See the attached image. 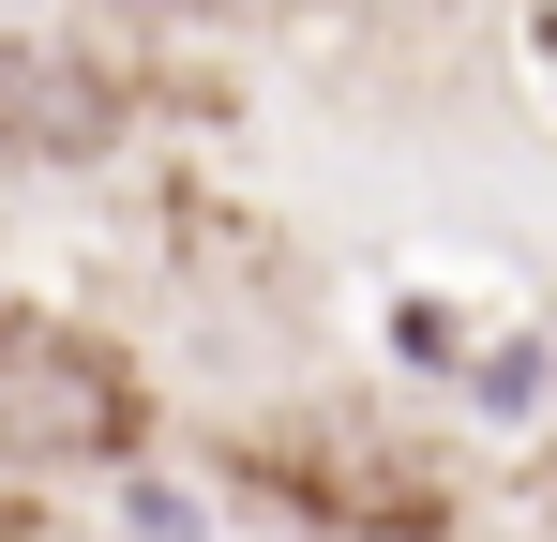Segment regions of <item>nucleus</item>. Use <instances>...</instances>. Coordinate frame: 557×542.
Instances as JSON below:
<instances>
[{
	"label": "nucleus",
	"mask_w": 557,
	"mask_h": 542,
	"mask_svg": "<svg viewBox=\"0 0 557 542\" xmlns=\"http://www.w3.org/2000/svg\"><path fill=\"white\" fill-rule=\"evenodd\" d=\"M226 467H242L257 497H286L301 528H332V542H453V482H437V452H407L392 422H362V407L242 422Z\"/></svg>",
	"instance_id": "f257e3e1"
},
{
	"label": "nucleus",
	"mask_w": 557,
	"mask_h": 542,
	"mask_svg": "<svg viewBox=\"0 0 557 542\" xmlns=\"http://www.w3.org/2000/svg\"><path fill=\"white\" fill-rule=\"evenodd\" d=\"M151 438V377L46 317V301H0V482H61V467H121Z\"/></svg>",
	"instance_id": "f03ea898"
},
{
	"label": "nucleus",
	"mask_w": 557,
	"mask_h": 542,
	"mask_svg": "<svg viewBox=\"0 0 557 542\" xmlns=\"http://www.w3.org/2000/svg\"><path fill=\"white\" fill-rule=\"evenodd\" d=\"M121 121H136V76H106L91 46H0V136H15V151H61V167H76Z\"/></svg>",
	"instance_id": "7ed1b4c3"
},
{
	"label": "nucleus",
	"mask_w": 557,
	"mask_h": 542,
	"mask_svg": "<svg viewBox=\"0 0 557 542\" xmlns=\"http://www.w3.org/2000/svg\"><path fill=\"white\" fill-rule=\"evenodd\" d=\"M0 542H46V528H30V513H15V497H0Z\"/></svg>",
	"instance_id": "20e7f679"
}]
</instances>
